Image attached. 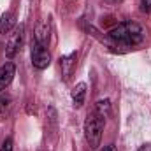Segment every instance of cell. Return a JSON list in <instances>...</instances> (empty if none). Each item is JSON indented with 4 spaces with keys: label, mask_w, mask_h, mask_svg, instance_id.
<instances>
[{
    "label": "cell",
    "mask_w": 151,
    "mask_h": 151,
    "mask_svg": "<svg viewBox=\"0 0 151 151\" xmlns=\"http://www.w3.org/2000/svg\"><path fill=\"white\" fill-rule=\"evenodd\" d=\"M109 39L113 40L114 44L132 47V46H137V44L142 42L144 30L135 21H123V23L116 25L114 28L109 30Z\"/></svg>",
    "instance_id": "1"
},
{
    "label": "cell",
    "mask_w": 151,
    "mask_h": 151,
    "mask_svg": "<svg viewBox=\"0 0 151 151\" xmlns=\"http://www.w3.org/2000/svg\"><path fill=\"white\" fill-rule=\"evenodd\" d=\"M102 132H104V118L97 113L88 114L84 121V137L91 148H99L102 141Z\"/></svg>",
    "instance_id": "2"
},
{
    "label": "cell",
    "mask_w": 151,
    "mask_h": 151,
    "mask_svg": "<svg viewBox=\"0 0 151 151\" xmlns=\"http://www.w3.org/2000/svg\"><path fill=\"white\" fill-rule=\"evenodd\" d=\"M32 63H34V67L39 69V70H44V69H47L49 67V63H51V55H49V51H47V47L46 46H42V44H39L35 40H32Z\"/></svg>",
    "instance_id": "3"
},
{
    "label": "cell",
    "mask_w": 151,
    "mask_h": 151,
    "mask_svg": "<svg viewBox=\"0 0 151 151\" xmlns=\"http://www.w3.org/2000/svg\"><path fill=\"white\" fill-rule=\"evenodd\" d=\"M21 42H23V27L16 28V30L11 34V37L7 40V46H5V55H7L9 58H12V56L19 51Z\"/></svg>",
    "instance_id": "4"
},
{
    "label": "cell",
    "mask_w": 151,
    "mask_h": 151,
    "mask_svg": "<svg viewBox=\"0 0 151 151\" xmlns=\"http://www.w3.org/2000/svg\"><path fill=\"white\" fill-rule=\"evenodd\" d=\"M16 76V65L12 62H7L0 67V91H4Z\"/></svg>",
    "instance_id": "5"
},
{
    "label": "cell",
    "mask_w": 151,
    "mask_h": 151,
    "mask_svg": "<svg viewBox=\"0 0 151 151\" xmlns=\"http://www.w3.org/2000/svg\"><path fill=\"white\" fill-rule=\"evenodd\" d=\"M76 63H77V53H70V55H67V56H63L60 60V69H62L63 79H69L72 76V72L76 69Z\"/></svg>",
    "instance_id": "6"
},
{
    "label": "cell",
    "mask_w": 151,
    "mask_h": 151,
    "mask_svg": "<svg viewBox=\"0 0 151 151\" xmlns=\"http://www.w3.org/2000/svg\"><path fill=\"white\" fill-rule=\"evenodd\" d=\"M14 25H16V16H14V12H11V11L4 12L2 18H0V34L5 35V34L12 32V30H14Z\"/></svg>",
    "instance_id": "7"
},
{
    "label": "cell",
    "mask_w": 151,
    "mask_h": 151,
    "mask_svg": "<svg viewBox=\"0 0 151 151\" xmlns=\"http://www.w3.org/2000/svg\"><path fill=\"white\" fill-rule=\"evenodd\" d=\"M34 40L47 47V42H49V25H47V21L39 23V25H37V28H35V35H34Z\"/></svg>",
    "instance_id": "8"
},
{
    "label": "cell",
    "mask_w": 151,
    "mask_h": 151,
    "mask_svg": "<svg viewBox=\"0 0 151 151\" xmlns=\"http://www.w3.org/2000/svg\"><path fill=\"white\" fill-rule=\"evenodd\" d=\"M84 99H86V84L84 83H79L72 90V102H74L76 107H81L84 104Z\"/></svg>",
    "instance_id": "9"
},
{
    "label": "cell",
    "mask_w": 151,
    "mask_h": 151,
    "mask_svg": "<svg viewBox=\"0 0 151 151\" xmlns=\"http://www.w3.org/2000/svg\"><path fill=\"white\" fill-rule=\"evenodd\" d=\"M95 113L102 118H107L111 114V100L109 99H102L95 104Z\"/></svg>",
    "instance_id": "10"
},
{
    "label": "cell",
    "mask_w": 151,
    "mask_h": 151,
    "mask_svg": "<svg viewBox=\"0 0 151 151\" xmlns=\"http://www.w3.org/2000/svg\"><path fill=\"white\" fill-rule=\"evenodd\" d=\"M11 95H0V119H5V116L9 114V109H11Z\"/></svg>",
    "instance_id": "11"
},
{
    "label": "cell",
    "mask_w": 151,
    "mask_h": 151,
    "mask_svg": "<svg viewBox=\"0 0 151 151\" xmlns=\"http://www.w3.org/2000/svg\"><path fill=\"white\" fill-rule=\"evenodd\" d=\"M12 148H14V146H12V139H11V137H7V139L2 142L0 151H12Z\"/></svg>",
    "instance_id": "12"
},
{
    "label": "cell",
    "mask_w": 151,
    "mask_h": 151,
    "mask_svg": "<svg viewBox=\"0 0 151 151\" xmlns=\"http://www.w3.org/2000/svg\"><path fill=\"white\" fill-rule=\"evenodd\" d=\"M141 11L142 12H151V0H141Z\"/></svg>",
    "instance_id": "13"
},
{
    "label": "cell",
    "mask_w": 151,
    "mask_h": 151,
    "mask_svg": "<svg viewBox=\"0 0 151 151\" xmlns=\"http://www.w3.org/2000/svg\"><path fill=\"white\" fill-rule=\"evenodd\" d=\"M102 151H116V146L114 144H107V146H104Z\"/></svg>",
    "instance_id": "14"
},
{
    "label": "cell",
    "mask_w": 151,
    "mask_h": 151,
    "mask_svg": "<svg viewBox=\"0 0 151 151\" xmlns=\"http://www.w3.org/2000/svg\"><path fill=\"white\" fill-rule=\"evenodd\" d=\"M139 151H151V144H144V146H141Z\"/></svg>",
    "instance_id": "15"
}]
</instances>
